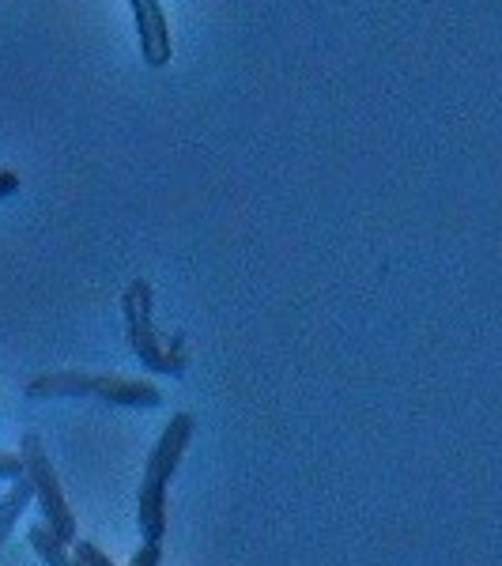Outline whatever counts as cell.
Wrapping results in <instances>:
<instances>
[{"mask_svg":"<svg viewBox=\"0 0 502 566\" xmlns=\"http://www.w3.org/2000/svg\"><path fill=\"white\" fill-rule=\"evenodd\" d=\"M23 458H20V453H0V476H4V480H20L23 476Z\"/></svg>","mask_w":502,"mask_h":566,"instance_id":"9","label":"cell"},{"mask_svg":"<svg viewBox=\"0 0 502 566\" xmlns=\"http://www.w3.org/2000/svg\"><path fill=\"white\" fill-rule=\"evenodd\" d=\"M34 499V488H31V480L20 476L12 483V491L4 495V502H0V544L8 541V533L15 528V522H20V514H23V506Z\"/></svg>","mask_w":502,"mask_h":566,"instance_id":"7","label":"cell"},{"mask_svg":"<svg viewBox=\"0 0 502 566\" xmlns=\"http://www.w3.org/2000/svg\"><path fill=\"white\" fill-rule=\"evenodd\" d=\"M72 555H76V559L84 563V566H114V563H109V555H103L95 544H87V541L72 544Z\"/></svg>","mask_w":502,"mask_h":566,"instance_id":"8","label":"cell"},{"mask_svg":"<svg viewBox=\"0 0 502 566\" xmlns=\"http://www.w3.org/2000/svg\"><path fill=\"white\" fill-rule=\"evenodd\" d=\"M20 446H23L20 458H23V469H27L23 476L31 480L34 499H39V510L45 517L42 525H50V533L57 536L61 544L72 547L76 544V514H72L65 491H61V483H57V469H53V461L45 458L39 434H23Z\"/></svg>","mask_w":502,"mask_h":566,"instance_id":"4","label":"cell"},{"mask_svg":"<svg viewBox=\"0 0 502 566\" xmlns=\"http://www.w3.org/2000/svg\"><path fill=\"white\" fill-rule=\"evenodd\" d=\"M20 193V175L15 170H0V197Z\"/></svg>","mask_w":502,"mask_h":566,"instance_id":"11","label":"cell"},{"mask_svg":"<svg viewBox=\"0 0 502 566\" xmlns=\"http://www.w3.org/2000/svg\"><path fill=\"white\" fill-rule=\"evenodd\" d=\"M189 438H194V416L178 412L167 423V431L159 434L151 458H148V472H144L140 483V533L144 544H163L167 536V483L178 472V461L186 458Z\"/></svg>","mask_w":502,"mask_h":566,"instance_id":"1","label":"cell"},{"mask_svg":"<svg viewBox=\"0 0 502 566\" xmlns=\"http://www.w3.org/2000/svg\"><path fill=\"white\" fill-rule=\"evenodd\" d=\"M136 15V34H140V53L148 69H163L170 61V31L159 0H129Z\"/></svg>","mask_w":502,"mask_h":566,"instance_id":"5","label":"cell"},{"mask_svg":"<svg viewBox=\"0 0 502 566\" xmlns=\"http://www.w3.org/2000/svg\"><path fill=\"white\" fill-rule=\"evenodd\" d=\"M31 397H98L122 408H155L163 392L148 381L109 378V374H45L27 386Z\"/></svg>","mask_w":502,"mask_h":566,"instance_id":"2","label":"cell"},{"mask_svg":"<svg viewBox=\"0 0 502 566\" xmlns=\"http://www.w3.org/2000/svg\"><path fill=\"white\" fill-rule=\"evenodd\" d=\"M27 541H31V547L39 552V559L45 566H84L69 552V544H61L57 536L50 533V525H31L27 528Z\"/></svg>","mask_w":502,"mask_h":566,"instance_id":"6","label":"cell"},{"mask_svg":"<svg viewBox=\"0 0 502 566\" xmlns=\"http://www.w3.org/2000/svg\"><path fill=\"white\" fill-rule=\"evenodd\" d=\"M163 563V547L159 544H144L140 552L133 555L129 566H159Z\"/></svg>","mask_w":502,"mask_h":566,"instance_id":"10","label":"cell"},{"mask_svg":"<svg viewBox=\"0 0 502 566\" xmlns=\"http://www.w3.org/2000/svg\"><path fill=\"white\" fill-rule=\"evenodd\" d=\"M125 306V333H129L133 348H136V359L144 363L148 370L155 374H181L189 367V355L181 348V340H170V344H159L151 328V287L144 280L129 283L122 298Z\"/></svg>","mask_w":502,"mask_h":566,"instance_id":"3","label":"cell"}]
</instances>
